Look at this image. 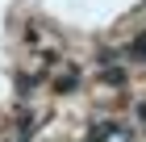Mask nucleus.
<instances>
[{
	"mask_svg": "<svg viewBox=\"0 0 146 142\" xmlns=\"http://www.w3.org/2000/svg\"><path fill=\"white\" fill-rule=\"evenodd\" d=\"M75 84H79V71H67V75L58 79V92H71V88H75Z\"/></svg>",
	"mask_w": 146,
	"mask_h": 142,
	"instance_id": "nucleus-1",
	"label": "nucleus"
}]
</instances>
